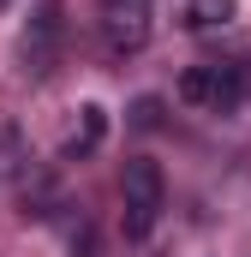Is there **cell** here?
<instances>
[{
    "mask_svg": "<svg viewBox=\"0 0 251 257\" xmlns=\"http://www.w3.org/2000/svg\"><path fill=\"white\" fill-rule=\"evenodd\" d=\"M120 192H126V209H120L126 239H144V233L156 227V215H162V197H168L162 162H150V156H132V162H126V174H120Z\"/></svg>",
    "mask_w": 251,
    "mask_h": 257,
    "instance_id": "6da1fadb",
    "label": "cell"
},
{
    "mask_svg": "<svg viewBox=\"0 0 251 257\" xmlns=\"http://www.w3.org/2000/svg\"><path fill=\"white\" fill-rule=\"evenodd\" d=\"M108 42L126 48V54L150 42V6H144V0H132V6H114V12H108Z\"/></svg>",
    "mask_w": 251,
    "mask_h": 257,
    "instance_id": "7a4b0ae2",
    "label": "cell"
},
{
    "mask_svg": "<svg viewBox=\"0 0 251 257\" xmlns=\"http://www.w3.org/2000/svg\"><path fill=\"white\" fill-rule=\"evenodd\" d=\"M245 96H251V66L245 60H221L215 66V96H209V108H215V114H233Z\"/></svg>",
    "mask_w": 251,
    "mask_h": 257,
    "instance_id": "3957f363",
    "label": "cell"
},
{
    "mask_svg": "<svg viewBox=\"0 0 251 257\" xmlns=\"http://www.w3.org/2000/svg\"><path fill=\"white\" fill-rule=\"evenodd\" d=\"M108 138V108H96V102H84L78 108V126H72V138H66V162H78V156H90L96 144Z\"/></svg>",
    "mask_w": 251,
    "mask_h": 257,
    "instance_id": "277c9868",
    "label": "cell"
},
{
    "mask_svg": "<svg viewBox=\"0 0 251 257\" xmlns=\"http://www.w3.org/2000/svg\"><path fill=\"white\" fill-rule=\"evenodd\" d=\"M239 0H186V30H215V24H233Z\"/></svg>",
    "mask_w": 251,
    "mask_h": 257,
    "instance_id": "5b68a950",
    "label": "cell"
},
{
    "mask_svg": "<svg viewBox=\"0 0 251 257\" xmlns=\"http://www.w3.org/2000/svg\"><path fill=\"white\" fill-rule=\"evenodd\" d=\"M209 96H215V66H186L180 72V102L209 108Z\"/></svg>",
    "mask_w": 251,
    "mask_h": 257,
    "instance_id": "8992f818",
    "label": "cell"
},
{
    "mask_svg": "<svg viewBox=\"0 0 251 257\" xmlns=\"http://www.w3.org/2000/svg\"><path fill=\"white\" fill-rule=\"evenodd\" d=\"M132 126H138V132H156V126H162V96H138V102H132Z\"/></svg>",
    "mask_w": 251,
    "mask_h": 257,
    "instance_id": "52a82bcc",
    "label": "cell"
},
{
    "mask_svg": "<svg viewBox=\"0 0 251 257\" xmlns=\"http://www.w3.org/2000/svg\"><path fill=\"white\" fill-rule=\"evenodd\" d=\"M72 257H96V233H90V221L72 227Z\"/></svg>",
    "mask_w": 251,
    "mask_h": 257,
    "instance_id": "ba28073f",
    "label": "cell"
}]
</instances>
